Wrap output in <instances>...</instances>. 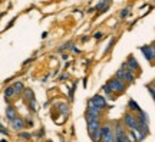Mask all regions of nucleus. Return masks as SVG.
<instances>
[{
	"mask_svg": "<svg viewBox=\"0 0 155 142\" xmlns=\"http://www.w3.org/2000/svg\"><path fill=\"white\" fill-rule=\"evenodd\" d=\"M13 88H15L16 93H19V95H20V93H23L25 91H26V89L23 88V83H22V82H16L15 85H13Z\"/></svg>",
	"mask_w": 155,
	"mask_h": 142,
	"instance_id": "11",
	"label": "nucleus"
},
{
	"mask_svg": "<svg viewBox=\"0 0 155 142\" xmlns=\"http://www.w3.org/2000/svg\"><path fill=\"white\" fill-rule=\"evenodd\" d=\"M6 118H7L9 121H12V122H13L15 119H17V116H16V109H15V108H13L12 105H9V106L6 108Z\"/></svg>",
	"mask_w": 155,
	"mask_h": 142,
	"instance_id": "7",
	"label": "nucleus"
},
{
	"mask_svg": "<svg viewBox=\"0 0 155 142\" xmlns=\"http://www.w3.org/2000/svg\"><path fill=\"white\" fill-rule=\"evenodd\" d=\"M99 109H96L95 106H89L88 108V112H86V122L92 119H98V116H99Z\"/></svg>",
	"mask_w": 155,
	"mask_h": 142,
	"instance_id": "6",
	"label": "nucleus"
},
{
	"mask_svg": "<svg viewBox=\"0 0 155 142\" xmlns=\"http://www.w3.org/2000/svg\"><path fill=\"white\" fill-rule=\"evenodd\" d=\"M101 128H102V126L99 125V121H98V119L89 121V122H88V132H89V135H91V138L94 137V135L99 131Z\"/></svg>",
	"mask_w": 155,
	"mask_h": 142,
	"instance_id": "5",
	"label": "nucleus"
},
{
	"mask_svg": "<svg viewBox=\"0 0 155 142\" xmlns=\"http://www.w3.org/2000/svg\"><path fill=\"white\" fill-rule=\"evenodd\" d=\"M109 5V3H106V2H102V3H98V5H96V9H98V10H99V9H102V7H106V6Z\"/></svg>",
	"mask_w": 155,
	"mask_h": 142,
	"instance_id": "20",
	"label": "nucleus"
},
{
	"mask_svg": "<svg viewBox=\"0 0 155 142\" xmlns=\"http://www.w3.org/2000/svg\"><path fill=\"white\" fill-rule=\"evenodd\" d=\"M129 137L132 138L134 141H138V138H137V134H135L134 131H129Z\"/></svg>",
	"mask_w": 155,
	"mask_h": 142,
	"instance_id": "21",
	"label": "nucleus"
},
{
	"mask_svg": "<svg viewBox=\"0 0 155 142\" xmlns=\"http://www.w3.org/2000/svg\"><path fill=\"white\" fill-rule=\"evenodd\" d=\"M102 142H116V137L114 132H111L109 135H106L104 139H102Z\"/></svg>",
	"mask_w": 155,
	"mask_h": 142,
	"instance_id": "13",
	"label": "nucleus"
},
{
	"mask_svg": "<svg viewBox=\"0 0 155 142\" xmlns=\"http://www.w3.org/2000/svg\"><path fill=\"white\" fill-rule=\"evenodd\" d=\"M102 91H104V92H105L106 95H108V96H111V95H112V92H114V91H112V88H111V85H109V83H105V85L102 86Z\"/></svg>",
	"mask_w": 155,
	"mask_h": 142,
	"instance_id": "14",
	"label": "nucleus"
},
{
	"mask_svg": "<svg viewBox=\"0 0 155 142\" xmlns=\"http://www.w3.org/2000/svg\"><path fill=\"white\" fill-rule=\"evenodd\" d=\"M125 75H127V71H124V69H118V71H116L115 78H118V79L124 81V79H125Z\"/></svg>",
	"mask_w": 155,
	"mask_h": 142,
	"instance_id": "15",
	"label": "nucleus"
},
{
	"mask_svg": "<svg viewBox=\"0 0 155 142\" xmlns=\"http://www.w3.org/2000/svg\"><path fill=\"white\" fill-rule=\"evenodd\" d=\"M154 89H155V82H154Z\"/></svg>",
	"mask_w": 155,
	"mask_h": 142,
	"instance_id": "25",
	"label": "nucleus"
},
{
	"mask_svg": "<svg viewBox=\"0 0 155 142\" xmlns=\"http://www.w3.org/2000/svg\"><path fill=\"white\" fill-rule=\"evenodd\" d=\"M112 132V129H111V125H104L102 128H101V134H102V139L106 137V135H109Z\"/></svg>",
	"mask_w": 155,
	"mask_h": 142,
	"instance_id": "9",
	"label": "nucleus"
},
{
	"mask_svg": "<svg viewBox=\"0 0 155 142\" xmlns=\"http://www.w3.org/2000/svg\"><path fill=\"white\" fill-rule=\"evenodd\" d=\"M147 88H148V91H150V93L152 95V98H154V101H155V91L151 86H147Z\"/></svg>",
	"mask_w": 155,
	"mask_h": 142,
	"instance_id": "22",
	"label": "nucleus"
},
{
	"mask_svg": "<svg viewBox=\"0 0 155 142\" xmlns=\"http://www.w3.org/2000/svg\"><path fill=\"white\" fill-rule=\"evenodd\" d=\"M56 106H58V108H59V109H61L62 112H63V114H68V108H66V106H65V105L58 104V105H56Z\"/></svg>",
	"mask_w": 155,
	"mask_h": 142,
	"instance_id": "18",
	"label": "nucleus"
},
{
	"mask_svg": "<svg viewBox=\"0 0 155 142\" xmlns=\"http://www.w3.org/2000/svg\"><path fill=\"white\" fill-rule=\"evenodd\" d=\"M154 48H155V45H154Z\"/></svg>",
	"mask_w": 155,
	"mask_h": 142,
	"instance_id": "26",
	"label": "nucleus"
},
{
	"mask_svg": "<svg viewBox=\"0 0 155 142\" xmlns=\"http://www.w3.org/2000/svg\"><path fill=\"white\" fill-rule=\"evenodd\" d=\"M88 105L89 106H95L96 109H99V111L108 108V102H106L105 98L101 96V95H95V96H92V98L88 101Z\"/></svg>",
	"mask_w": 155,
	"mask_h": 142,
	"instance_id": "1",
	"label": "nucleus"
},
{
	"mask_svg": "<svg viewBox=\"0 0 155 142\" xmlns=\"http://www.w3.org/2000/svg\"><path fill=\"white\" fill-rule=\"evenodd\" d=\"M102 36H104V35H102V32H96V33H95V39H101Z\"/></svg>",
	"mask_w": 155,
	"mask_h": 142,
	"instance_id": "23",
	"label": "nucleus"
},
{
	"mask_svg": "<svg viewBox=\"0 0 155 142\" xmlns=\"http://www.w3.org/2000/svg\"><path fill=\"white\" fill-rule=\"evenodd\" d=\"M129 108H132V109H135V111H138V112H142V111H141V108H139L138 106V104H137V102H135V101H132V99H131V101H129Z\"/></svg>",
	"mask_w": 155,
	"mask_h": 142,
	"instance_id": "16",
	"label": "nucleus"
},
{
	"mask_svg": "<svg viewBox=\"0 0 155 142\" xmlns=\"http://www.w3.org/2000/svg\"><path fill=\"white\" fill-rule=\"evenodd\" d=\"M128 13H129V7H127V9H124V10L121 12V17L122 19H124V17H127Z\"/></svg>",
	"mask_w": 155,
	"mask_h": 142,
	"instance_id": "19",
	"label": "nucleus"
},
{
	"mask_svg": "<svg viewBox=\"0 0 155 142\" xmlns=\"http://www.w3.org/2000/svg\"><path fill=\"white\" fill-rule=\"evenodd\" d=\"M124 81H125L127 83H129V85L135 82V76H134L132 72H127V75H125V79H124Z\"/></svg>",
	"mask_w": 155,
	"mask_h": 142,
	"instance_id": "12",
	"label": "nucleus"
},
{
	"mask_svg": "<svg viewBox=\"0 0 155 142\" xmlns=\"http://www.w3.org/2000/svg\"><path fill=\"white\" fill-rule=\"evenodd\" d=\"M124 124H125L131 131H138L139 129L138 118H137V116H134L132 114H129V112H127L125 116H124Z\"/></svg>",
	"mask_w": 155,
	"mask_h": 142,
	"instance_id": "2",
	"label": "nucleus"
},
{
	"mask_svg": "<svg viewBox=\"0 0 155 142\" xmlns=\"http://www.w3.org/2000/svg\"><path fill=\"white\" fill-rule=\"evenodd\" d=\"M139 50L144 53V56L147 58L148 62H152V60H154V58H155V48L154 46H150V45H147V46H141Z\"/></svg>",
	"mask_w": 155,
	"mask_h": 142,
	"instance_id": "4",
	"label": "nucleus"
},
{
	"mask_svg": "<svg viewBox=\"0 0 155 142\" xmlns=\"http://www.w3.org/2000/svg\"><path fill=\"white\" fill-rule=\"evenodd\" d=\"M20 137L25 138V139H28V138H30V134H25V132H23V134H20Z\"/></svg>",
	"mask_w": 155,
	"mask_h": 142,
	"instance_id": "24",
	"label": "nucleus"
},
{
	"mask_svg": "<svg viewBox=\"0 0 155 142\" xmlns=\"http://www.w3.org/2000/svg\"><path fill=\"white\" fill-rule=\"evenodd\" d=\"M116 142H131V141H129V137H127V135L124 134V135L116 137Z\"/></svg>",
	"mask_w": 155,
	"mask_h": 142,
	"instance_id": "17",
	"label": "nucleus"
},
{
	"mask_svg": "<svg viewBox=\"0 0 155 142\" xmlns=\"http://www.w3.org/2000/svg\"><path fill=\"white\" fill-rule=\"evenodd\" d=\"M5 95H6V98H12V96H15V95H16L15 88H13V86H7V88H6V91H5Z\"/></svg>",
	"mask_w": 155,
	"mask_h": 142,
	"instance_id": "10",
	"label": "nucleus"
},
{
	"mask_svg": "<svg viewBox=\"0 0 155 142\" xmlns=\"http://www.w3.org/2000/svg\"><path fill=\"white\" fill-rule=\"evenodd\" d=\"M23 126H25V121H23V119L17 118V119L13 121V128H15V129L20 131V129H23Z\"/></svg>",
	"mask_w": 155,
	"mask_h": 142,
	"instance_id": "8",
	"label": "nucleus"
},
{
	"mask_svg": "<svg viewBox=\"0 0 155 142\" xmlns=\"http://www.w3.org/2000/svg\"><path fill=\"white\" fill-rule=\"evenodd\" d=\"M109 85H111L112 91L116 93H122L124 91H125V83H124V81H121V79H118V78H114V79H111L109 81Z\"/></svg>",
	"mask_w": 155,
	"mask_h": 142,
	"instance_id": "3",
	"label": "nucleus"
}]
</instances>
